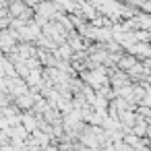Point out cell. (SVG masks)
I'll use <instances>...</instances> for the list:
<instances>
[{
	"label": "cell",
	"mask_w": 151,
	"mask_h": 151,
	"mask_svg": "<svg viewBox=\"0 0 151 151\" xmlns=\"http://www.w3.org/2000/svg\"><path fill=\"white\" fill-rule=\"evenodd\" d=\"M85 79H87L95 89H99V87L106 83V70H104V68H99V70H91L89 75H85Z\"/></svg>",
	"instance_id": "1"
},
{
	"label": "cell",
	"mask_w": 151,
	"mask_h": 151,
	"mask_svg": "<svg viewBox=\"0 0 151 151\" xmlns=\"http://www.w3.org/2000/svg\"><path fill=\"white\" fill-rule=\"evenodd\" d=\"M15 40H17L15 31H2V33H0V48H2V50L15 48Z\"/></svg>",
	"instance_id": "2"
},
{
	"label": "cell",
	"mask_w": 151,
	"mask_h": 151,
	"mask_svg": "<svg viewBox=\"0 0 151 151\" xmlns=\"http://www.w3.org/2000/svg\"><path fill=\"white\" fill-rule=\"evenodd\" d=\"M35 11H37V15H40L42 19H50V17H54L56 6H54L52 2H40V6H37ZM42 19H40V21H42Z\"/></svg>",
	"instance_id": "3"
},
{
	"label": "cell",
	"mask_w": 151,
	"mask_h": 151,
	"mask_svg": "<svg viewBox=\"0 0 151 151\" xmlns=\"http://www.w3.org/2000/svg\"><path fill=\"white\" fill-rule=\"evenodd\" d=\"M128 52L132 56H141V58L147 60V56H151V46H147V44H134V46L128 48Z\"/></svg>",
	"instance_id": "4"
},
{
	"label": "cell",
	"mask_w": 151,
	"mask_h": 151,
	"mask_svg": "<svg viewBox=\"0 0 151 151\" xmlns=\"http://www.w3.org/2000/svg\"><path fill=\"white\" fill-rule=\"evenodd\" d=\"M35 99H40V97H33V95H29V93H25V95H21V97H17V104L19 106H23V108H27V106H31Z\"/></svg>",
	"instance_id": "5"
},
{
	"label": "cell",
	"mask_w": 151,
	"mask_h": 151,
	"mask_svg": "<svg viewBox=\"0 0 151 151\" xmlns=\"http://www.w3.org/2000/svg\"><path fill=\"white\" fill-rule=\"evenodd\" d=\"M58 56H70V46H68V44H64V46L58 50Z\"/></svg>",
	"instance_id": "6"
},
{
	"label": "cell",
	"mask_w": 151,
	"mask_h": 151,
	"mask_svg": "<svg viewBox=\"0 0 151 151\" xmlns=\"http://www.w3.org/2000/svg\"><path fill=\"white\" fill-rule=\"evenodd\" d=\"M23 120H25V126H27L29 130H35V120H33V118H29V116H25Z\"/></svg>",
	"instance_id": "7"
},
{
	"label": "cell",
	"mask_w": 151,
	"mask_h": 151,
	"mask_svg": "<svg viewBox=\"0 0 151 151\" xmlns=\"http://www.w3.org/2000/svg\"><path fill=\"white\" fill-rule=\"evenodd\" d=\"M134 132H137V134H143V132H145V126H143V124H139V126L134 128Z\"/></svg>",
	"instance_id": "8"
},
{
	"label": "cell",
	"mask_w": 151,
	"mask_h": 151,
	"mask_svg": "<svg viewBox=\"0 0 151 151\" xmlns=\"http://www.w3.org/2000/svg\"><path fill=\"white\" fill-rule=\"evenodd\" d=\"M25 2H27V4H33V6H35V9H37V6H40V0H25Z\"/></svg>",
	"instance_id": "9"
}]
</instances>
